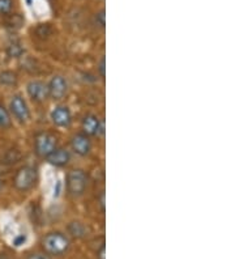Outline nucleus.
<instances>
[{
	"label": "nucleus",
	"instance_id": "nucleus-16",
	"mask_svg": "<svg viewBox=\"0 0 235 259\" xmlns=\"http://www.w3.org/2000/svg\"><path fill=\"white\" fill-rule=\"evenodd\" d=\"M13 8V0H0V15H8Z\"/></svg>",
	"mask_w": 235,
	"mask_h": 259
},
{
	"label": "nucleus",
	"instance_id": "nucleus-3",
	"mask_svg": "<svg viewBox=\"0 0 235 259\" xmlns=\"http://www.w3.org/2000/svg\"><path fill=\"white\" fill-rule=\"evenodd\" d=\"M86 184H88L86 174L82 170H80V169L69 171V174L67 176V190H68V193L71 195H82L85 189H86Z\"/></svg>",
	"mask_w": 235,
	"mask_h": 259
},
{
	"label": "nucleus",
	"instance_id": "nucleus-5",
	"mask_svg": "<svg viewBox=\"0 0 235 259\" xmlns=\"http://www.w3.org/2000/svg\"><path fill=\"white\" fill-rule=\"evenodd\" d=\"M11 111H12L16 119H19L22 123L30 118V111H29L28 105H26L25 100L19 95L13 96L12 101H11Z\"/></svg>",
	"mask_w": 235,
	"mask_h": 259
},
{
	"label": "nucleus",
	"instance_id": "nucleus-19",
	"mask_svg": "<svg viewBox=\"0 0 235 259\" xmlns=\"http://www.w3.org/2000/svg\"><path fill=\"white\" fill-rule=\"evenodd\" d=\"M26 241V236H24V234H20V236H17V237L13 240V243H15V246H21V245H24Z\"/></svg>",
	"mask_w": 235,
	"mask_h": 259
},
{
	"label": "nucleus",
	"instance_id": "nucleus-11",
	"mask_svg": "<svg viewBox=\"0 0 235 259\" xmlns=\"http://www.w3.org/2000/svg\"><path fill=\"white\" fill-rule=\"evenodd\" d=\"M100 130H101L100 119H98V117L93 115V114L86 115V117L82 119V131H84L85 135H89V136L97 135Z\"/></svg>",
	"mask_w": 235,
	"mask_h": 259
},
{
	"label": "nucleus",
	"instance_id": "nucleus-23",
	"mask_svg": "<svg viewBox=\"0 0 235 259\" xmlns=\"http://www.w3.org/2000/svg\"><path fill=\"white\" fill-rule=\"evenodd\" d=\"M0 259H10V258H8L6 254H0Z\"/></svg>",
	"mask_w": 235,
	"mask_h": 259
},
{
	"label": "nucleus",
	"instance_id": "nucleus-21",
	"mask_svg": "<svg viewBox=\"0 0 235 259\" xmlns=\"http://www.w3.org/2000/svg\"><path fill=\"white\" fill-rule=\"evenodd\" d=\"M105 254H106V249H105V245H102V246H101V249L97 251V258L98 259H106V255H105Z\"/></svg>",
	"mask_w": 235,
	"mask_h": 259
},
{
	"label": "nucleus",
	"instance_id": "nucleus-24",
	"mask_svg": "<svg viewBox=\"0 0 235 259\" xmlns=\"http://www.w3.org/2000/svg\"><path fill=\"white\" fill-rule=\"evenodd\" d=\"M0 187H2V181H0Z\"/></svg>",
	"mask_w": 235,
	"mask_h": 259
},
{
	"label": "nucleus",
	"instance_id": "nucleus-22",
	"mask_svg": "<svg viewBox=\"0 0 235 259\" xmlns=\"http://www.w3.org/2000/svg\"><path fill=\"white\" fill-rule=\"evenodd\" d=\"M100 71H101V75H102V77H105V58H102V60H101Z\"/></svg>",
	"mask_w": 235,
	"mask_h": 259
},
{
	"label": "nucleus",
	"instance_id": "nucleus-10",
	"mask_svg": "<svg viewBox=\"0 0 235 259\" xmlns=\"http://www.w3.org/2000/svg\"><path fill=\"white\" fill-rule=\"evenodd\" d=\"M46 158L47 161L50 162L51 165H55V166H64V165L68 164L71 155H69V152L67 151V149L55 148Z\"/></svg>",
	"mask_w": 235,
	"mask_h": 259
},
{
	"label": "nucleus",
	"instance_id": "nucleus-7",
	"mask_svg": "<svg viewBox=\"0 0 235 259\" xmlns=\"http://www.w3.org/2000/svg\"><path fill=\"white\" fill-rule=\"evenodd\" d=\"M28 93L35 102H43L49 97V88L44 82L39 80H33L28 84Z\"/></svg>",
	"mask_w": 235,
	"mask_h": 259
},
{
	"label": "nucleus",
	"instance_id": "nucleus-9",
	"mask_svg": "<svg viewBox=\"0 0 235 259\" xmlns=\"http://www.w3.org/2000/svg\"><path fill=\"white\" fill-rule=\"evenodd\" d=\"M71 144H72L73 151L80 156H86L90 151V140L85 134H77L73 136Z\"/></svg>",
	"mask_w": 235,
	"mask_h": 259
},
{
	"label": "nucleus",
	"instance_id": "nucleus-2",
	"mask_svg": "<svg viewBox=\"0 0 235 259\" xmlns=\"http://www.w3.org/2000/svg\"><path fill=\"white\" fill-rule=\"evenodd\" d=\"M35 182H37V170L33 166L20 167L13 180L15 187L20 191H28L34 186Z\"/></svg>",
	"mask_w": 235,
	"mask_h": 259
},
{
	"label": "nucleus",
	"instance_id": "nucleus-4",
	"mask_svg": "<svg viewBox=\"0 0 235 259\" xmlns=\"http://www.w3.org/2000/svg\"><path fill=\"white\" fill-rule=\"evenodd\" d=\"M57 148V138L51 134H41L35 139V152L41 157H47Z\"/></svg>",
	"mask_w": 235,
	"mask_h": 259
},
{
	"label": "nucleus",
	"instance_id": "nucleus-14",
	"mask_svg": "<svg viewBox=\"0 0 235 259\" xmlns=\"http://www.w3.org/2000/svg\"><path fill=\"white\" fill-rule=\"evenodd\" d=\"M12 123L11 115L3 105H0V128H8Z\"/></svg>",
	"mask_w": 235,
	"mask_h": 259
},
{
	"label": "nucleus",
	"instance_id": "nucleus-8",
	"mask_svg": "<svg viewBox=\"0 0 235 259\" xmlns=\"http://www.w3.org/2000/svg\"><path fill=\"white\" fill-rule=\"evenodd\" d=\"M51 119H53V122L57 126L67 127L71 124L72 117H71V111L68 110V108H66V106H58L51 113Z\"/></svg>",
	"mask_w": 235,
	"mask_h": 259
},
{
	"label": "nucleus",
	"instance_id": "nucleus-20",
	"mask_svg": "<svg viewBox=\"0 0 235 259\" xmlns=\"http://www.w3.org/2000/svg\"><path fill=\"white\" fill-rule=\"evenodd\" d=\"M28 259H51V258L44 253H35V254H31V255H29Z\"/></svg>",
	"mask_w": 235,
	"mask_h": 259
},
{
	"label": "nucleus",
	"instance_id": "nucleus-18",
	"mask_svg": "<svg viewBox=\"0 0 235 259\" xmlns=\"http://www.w3.org/2000/svg\"><path fill=\"white\" fill-rule=\"evenodd\" d=\"M96 22H97V25H100L101 28H105V10L100 11L96 15Z\"/></svg>",
	"mask_w": 235,
	"mask_h": 259
},
{
	"label": "nucleus",
	"instance_id": "nucleus-15",
	"mask_svg": "<svg viewBox=\"0 0 235 259\" xmlns=\"http://www.w3.org/2000/svg\"><path fill=\"white\" fill-rule=\"evenodd\" d=\"M22 53H24V49L21 48V45H20L19 42H13V44H11L10 46H8V49H7V54L10 55L11 58L21 57Z\"/></svg>",
	"mask_w": 235,
	"mask_h": 259
},
{
	"label": "nucleus",
	"instance_id": "nucleus-13",
	"mask_svg": "<svg viewBox=\"0 0 235 259\" xmlns=\"http://www.w3.org/2000/svg\"><path fill=\"white\" fill-rule=\"evenodd\" d=\"M17 82V76L11 71H4L0 73V84L3 85H15Z\"/></svg>",
	"mask_w": 235,
	"mask_h": 259
},
{
	"label": "nucleus",
	"instance_id": "nucleus-1",
	"mask_svg": "<svg viewBox=\"0 0 235 259\" xmlns=\"http://www.w3.org/2000/svg\"><path fill=\"white\" fill-rule=\"evenodd\" d=\"M42 247L47 254L51 255H62L66 253L69 247V240L60 232H53L49 233L42 240Z\"/></svg>",
	"mask_w": 235,
	"mask_h": 259
},
{
	"label": "nucleus",
	"instance_id": "nucleus-6",
	"mask_svg": "<svg viewBox=\"0 0 235 259\" xmlns=\"http://www.w3.org/2000/svg\"><path fill=\"white\" fill-rule=\"evenodd\" d=\"M47 88H49V96H51L54 100H62L66 96L68 85L63 76H54Z\"/></svg>",
	"mask_w": 235,
	"mask_h": 259
},
{
	"label": "nucleus",
	"instance_id": "nucleus-17",
	"mask_svg": "<svg viewBox=\"0 0 235 259\" xmlns=\"http://www.w3.org/2000/svg\"><path fill=\"white\" fill-rule=\"evenodd\" d=\"M17 19H19V15H13V16H11V19L7 21V26L11 29L20 28V26H21V24H17V22H16V20Z\"/></svg>",
	"mask_w": 235,
	"mask_h": 259
},
{
	"label": "nucleus",
	"instance_id": "nucleus-12",
	"mask_svg": "<svg viewBox=\"0 0 235 259\" xmlns=\"http://www.w3.org/2000/svg\"><path fill=\"white\" fill-rule=\"evenodd\" d=\"M68 231L69 233L72 234L73 237L81 238L84 237L85 233H86V228H85V225L81 224V223L73 222L68 225Z\"/></svg>",
	"mask_w": 235,
	"mask_h": 259
}]
</instances>
